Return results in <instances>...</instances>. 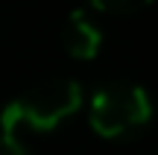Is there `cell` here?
Returning a JSON list of instances; mask_svg holds the SVG:
<instances>
[{
    "label": "cell",
    "instance_id": "1",
    "mask_svg": "<svg viewBox=\"0 0 158 155\" xmlns=\"http://www.w3.org/2000/svg\"><path fill=\"white\" fill-rule=\"evenodd\" d=\"M82 105V88L73 79H47L18 94L9 105L0 111L3 135L15 129H35V132H53L62 120L76 114Z\"/></svg>",
    "mask_w": 158,
    "mask_h": 155
},
{
    "label": "cell",
    "instance_id": "2",
    "mask_svg": "<svg viewBox=\"0 0 158 155\" xmlns=\"http://www.w3.org/2000/svg\"><path fill=\"white\" fill-rule=\"evenodd\" d=\"M152 117L149 97L141 85L111 82L94 91L88 103V120L100 138L106 141H129L147 129Z\"/></svg>",
    "mask_w": 158,
    "mask_h": 155
},
{
    "label": "cell",
    "instance_id": "3",
    "mask_svg": "<svg viewBox=\"0 0 158 155\" xmlns=\"http://www.w3.org/2000/svg\"><path fill=\"white\" fill-rule=\"evenodd\" d=\"M62 41H64V50L70 53L79 62H88L100 53L102 47V32L82 9H73L64 21V29H62Z\"/></svg>",
    "mask_w": 158,
    "mask_h": 155
},
{
    "label": "cell",
    "instance_id": "4",
    "mask_svg": "<svg viewBox=\"0 0 158 155\" xmlns=\"http://www.w3.org/2000/svg\"><path fill=\"white\" fill-rule=\"evenodd\" d=\"M88 3L97 12H106V15H138L152 0H88Z\"/></svg>",
    "mask_w": 158,
    "mask_h": 155
},
{
    "label": "cell",
    "instance_id": "5",
    "mask_svg": "<svg viewBox=\"0 0 158 155\" xmlns=\"http://www.w3.org/2000/svg\"><path fill=\"white\" fill-rule=\"evenodd\" d=\"M0 155H29L15 135H0Z\"/></svg>",
    "mask_w": 158,
    "mask_h": 155
}]
</instances>
